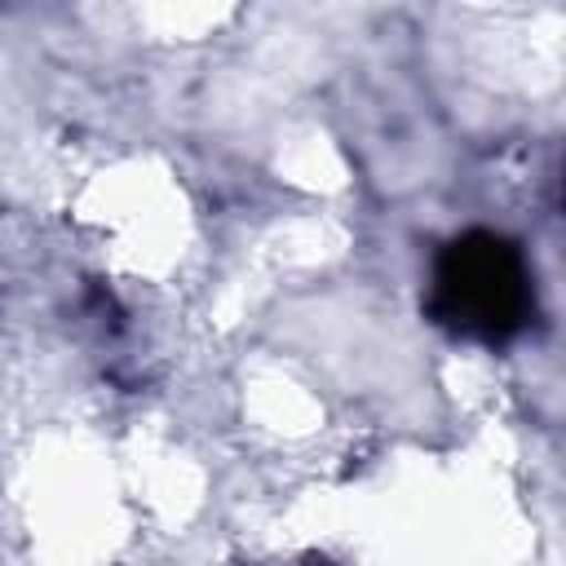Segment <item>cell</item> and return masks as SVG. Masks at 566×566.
<instances>
[{
    "mask_svg": "<svg viewBox=\"0 0 566 566\" xmlns=\"http://www.w3.org/2000/svg\"><path fill=\"white\" fill-rule=\"evenodd\" d=\"M429 318L451 336L509 345L535 318V274L517 239L464 230L433 256Z\"/></svg>",
    "mask_w": 566,
    "mask_h": 566,
    "instance_id": "1",
    "label": "cell"
},
{
    "mask_svg": "<svg viewBox=\"0 0 566 566\" xmlns=\"http://www.w3.org/2000/svg\"><path fill=\"white\" fill-rule=\"evenodd\" d=\"M310 566H327V562H310Z\"/></svg>",
    "mask_w": 566,
    "mask_h": 566,
    "instance_id": "2",
    "label": "cell"
}]
</instances>
